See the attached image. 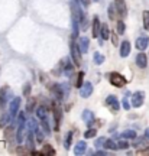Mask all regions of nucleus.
<instances>
[{
    "label": "nucleus",
    "mask_w": 149,
    "mask_h": 156,
    "mask_svg": "<svg viewBox=\"0 0 149 156\" xmlns=\"http://www.w3.org/2000/svg\"><path fill=\"white\" fill-rule=\"evenodd\" d=\"M107 78H109V81H110L111 85H114V87H117V88H122V87H125L127 83V80L122 74L119 73H109V75H107Z\"/></svg>",
    "instance_id": "obj_1"
},
{
    "label": "nucleus",
    "mask_w": 149,
    "mask_h": 156,
    "mask_svg": "<svg viewBox=\"0 0 149 156\" xmlns=\"http://www.w3.org/2000/svg\"><path fill=\"white\" fill-rule=\"evenodd\" d=\"M81 51H80V46H78V42H75L74 39L71 41V58L72 61H74V64L77 65V67H80L81 65Z\"/></svg>",
    "instance_id": "obj_2"
},
{
    "label": "nucleus",
    "mask_w": 149,
    "mask_h": 156,
    "mask_svg": "<svg viewBox=\"0 0 149 156\" xmlns=\"http://www.w3.org/2000/svg\"><path fill=\"white\" fill-rule=\"evenodd\" d=\"M49 90H51V93L55 95V98L58 101L64 100L65 93H64V88H62V85H61V84H49Z\"/></svg>",
    "instance_id": "obj_3"
},
{
    "label": "nucleus",
    "mask_w": 149,
    "mask_h": 156,
    "mask_svg": "<svg viewBox=\"0 0 149 156\" xmlns=\"http://www.w3.org/2000/svg\"><path fill=\"white\" fill-rule=\"evenodd\" d=\"M106 106L110 108L111 113H117L120 110V101L117 100L114 95H109V97L106 98Z\"/></svg>",
    "instance_id": "obj_4"
},
{
    "label": "nucleus",
    "mask_w": 149,
    "mask_h": 156,
    "mask_svg": "<svg viewBox=\"0 0 149 156\" xmlns=\"http://www.w3.org/2000/svg\"><path fill=\"white\" fill-rule=\"evenodd\" d=\"M144 100H145V93L144 91H136L135 94L132 95V106L133 107H140L144 104Z\"/></svg>",
    "instance_id": "obj_5"
},
{
    "label": "nucleus",
    "mask_w": 149,
    "mask_h": 156,
    "mask_svg": "<svg viewBox=\"0 0 149 156\" xmlns=\"http://www.w3.org/2000/svg\"><path fill=\"white\" fill-rule=\"evenodd\" d=\"M114 6H116V10H117V16L125 17L127 15V6L125 3V0H116Z\"/></svg>",
    "instance_id": "obj_6"
},
{
    "label": "nucleus",
    "mask_w": 149,
    "mask_h": 156,
    "mask_svg": "<svg viewBox=\"0 0 149 156\" xmlns=\"http://www.w3.org/2000/svg\"><path fill=\"white\" fill-rule=\"evenodd\" d=\"M93 94V84L89 83V81H85L83 84V87L80 88V95L83 97V98H87L90 95Z\"/></svg>",
    "instance_id": "obj_7"
},
{
    "label": "nucleus",
    "mask_w": 149,
    "mask_h": 156,
    "mask_svg": "<svg viewBox=\"0 0 149 156\" xmlns=\"http://www.w3.org/2000/svg\"><path fill=\"white\" fill-rule=\"evenodd\" d=\"M19 107H20V97H15V98L10 101V114L13 119H15V116L19 113Z\"/></svg>",
    "instance_id": "obj_8"
},
{
    "label": "nucleus",
    "mask_w": 149,
    "mask_h": 156,
    "mask_svg": "<svg viewBox=\"0 0 149 156\" xmlns=\"http://www.w3.org/2000/svg\"><path fill=\"white\" fill-rule=\"evenodd\" d=\"M130 49H132L130 42H129V41H123L120 44V56L122 58H126L127 55H130Z\"/></svg>",
    "instance_id": "obj_9"
},
{
    "label": "nucleus",
    "mask_w": 149,
    "mask_h": 156,
    "mask_svg": "<svg viewBox=\"0 0 149 156\" xmlns=\"http://www.w3.org/2000/svg\"><path fill=\"white\" fill-rule=\"evenodd\" d=\"M89 44H90V41L87 36L78 38V46H80V51H81L83 54H87V52H89Z\"/></svg>",
    "instance_id": "obj_10"
},
{
    "label": "nucleus",
    "mask_w": 149,
    "mask_h": 156,
    "mask_svg": "<svg viewBox=\"0 0 149 156\" xmlns=\"http://www.w3.org/2000/svg\"><path fill=\"white\" fill-rule=\"evenodd\" d=\"M148 45H149L148 36H140V38L136 39V48H138L139 51H145L148 48Z\"/></svg>",
    "instance_id": "obj_11"
},
{
    "label": "nucleus",
    "mask_w": 149,
    "mask_h": 156,
    "mask_svg": "<svg viewBox=\"0 0 149 156\" xmlns=\"http://www.w3.org/2000/svg\"><path fill=\"white\" fill-rule=\"evenodd\" d=\"M136 65L139 68H146L148 67V56L145 55L144 52H140L136 55Z\"/></svg>",
    "instance_id": "obj_12"
},
{
    "label": "nucleus",
    "mask_w": 149,
    "mask_h": 156,
    "mask_svg": "<svg viewBox=\"0 0 149 156\" xmlns=\"http://www.w3.org/2000/svg\"><path fill=\"white\" fill-rule=\"evenodd\" d=\"M85 151H87V143H85L84 140L77 142V145L74 147V153H75V155H84Z\"/></svg>",
    "instance_id": "obj_13"
},
{
    "label": "nucleus",
    "mask_w": 149,
    "mask_h": 156,
    "mask_svg": "<svg viewBox=\"0 0 149 156\" xmlns=\"http://www.w3.org/2000/svg\"><path fill=\"white\" fill-rule=\"evenodd\" d=\"M100 30H101V23H100V19L97 16H94V19H93V36L94 38H99L100 36Z\"/></svg>",
    "instance_id": "obj_14"
},
{
    "label": "nucleus",
    "mask_w": 149,
    "mask_h": 156,
    "mask_svg": "<svg viewBox=\"0 0 149 156\" xmlns=\"http://www.w3.org/2000/svg\"><path fill=\"white\" fill-rule=\"evenodd\" d=\"M62 71H64V74H65L67 77H72V75H74V67H72V64L70 62V59H65V61H64Z\"/></svg>",
    "instance_id": "obj_15"
},
{
    "label": "nucleus",
    "mask_w": 149,
    "mask_h": 156,
    "mask_svg": "<svg viewBox=\"0 0 149 156\" xmlns=\"http://www.w3.org/2000/svg\"><path fill=\"white\" fill-rule=\"evenodd\" d=\"M81 117H83V120L85 123H87V126H91L94 122V113L90 112V110H84L83 114H81Z\"/></svg>",
    "instance_id": "obj_16"
},
{
    "label": "nucleus",
    "mask_w": 149,
    "mask_h": 156,
    "mask_svg": "<svg viewBox=\"0 0 149 156\" xmlns=\"http://www.w3.org/2000/svg\"><path fill=\"white\" fill-rule=\"evenodd\" d=\"M35 137H36V134H35V132H33L32 129H28V136H26V147L28 149H33V140H35Z\"/></svg>",
    "instance_id": "obj_17"
},
{
    "label": "nucleus",
    "mask_w": 149,
    "mask_h": 156,
    "mask_svg": "<svg viewBox=\"0 0 149 156\" xmlns=\"http://www.w3.org/2000/svg\"><path fill=\"white\" fill-rule=\"evenodd\" d=\"M48 114L49 113L46 112V108L45 107H38L36 108V116H38V119L41 120V122H48Z\"/></svg>",
    "instance_id": "obj_18"
},
{
    "label": "nucleus",
    "mask_w": 149,
    "mask_h": 156,
    "mask_svg": "<svg viewBox=\"0 0 149 156\" xmlns=\"http://www.w3.org/2000/svg\"><path fill=\"white\" fill-rule=\"evenodd\" d=\"M12 114H9V113H3V116L0 117V129H3V127H6L9 123L12 122Z\"/></svg>",
    "instance_id": "obj_19"
},
{
    "label": "nucleus",
    "mask_w": 149,
    "mask_h": 156,
    "mask_svg": "<svg viewBox=\"0 0 149 156\" xmlns=\"http://www.w3.org/2000/svg\"><path fill=\"white\" fill-rule=\"evenodd\" d=\"M23 134H25V123H20L19 127H17V133H16V142L17 143H22L23 142Z\"/></svg>",
    "instance_id": "obj_20"
},
{
    "label": "nucleus",
    "mask_w": 149,
    "mask_h": 156,
    "mask_svg": "<svg viewBox=\"0 0 149 156\" xmlns=\"http://www.w3.org/2000/svg\"><path fill=\"white\" fill-rule=\"evenodd\" d=\"M109 36H110V29H109V26L106 23H103L101 25V30H100V38L106 41V39H109Z\"/></svg>",
    "instance_id": "obj_21"
},
{
    "label": "nucleus",
    "mask_w": 149,
    "mask_h": 156,
    "mask_svg": "<svg viewBox=\"0 0 149 156\" xmlns=\"http://www.w3.org/2000/svg\"><path fill=\"white\" fill-rule=\"evenodd\" d=\"M103 147H106V149H110V151H117V149H119V147H117V143L114 142V140H111V139H106Z\"/></svg>",
    "instance_id": "obj_22"
},
{
    "label": "nucleus",
    "mask_w": 149,
    "mask_h": 156,
    "mask_svg": "<svg viewBox=\"0 0 149 156\" xmlns=\"http://www.w3.org/2000/svg\"><path fill=\"white\" fill-rule=\"evenodd\" d=\"M78 28H80V23L75 17H72V39H77L78 38Z\"/></svg>",
    "instance_id": "obj_23"
},
{
    "label": "nucleus",
    "mask_w": 149,
    "mask_h": 156,
    "mask_svg": "<svg viewBox=\"0 0 149 156\" xmlns=\"http://www.w3.org/2000/svg\"><path fill=\"white\" fill-rule=\"evenodd\" d=\"M146 140H148L146 136H145V137H135V139H133V147H140V146H145L146 145Z\"/></svg>",
    "instance_id": "obj_24"
},
{
    "label": "nucleus",
    "mask_w": 149,
    "mask_h": 156,
    "mask_svg": "<svg viewBox=\"0 0 149 156\" xmlns=\"http://www.w3.org/2000/svg\"><path fill=\"white\" fill-rule=\"evenodd\" d=\"M122 139H135L136 137V132L135 130H125L123 133L120 134Z\"/></svg>",
    "instance_id": "obj_25"
},
{
    "label": "nucleus",
    "mask_w": 149,
    "mask_h": 156,
    "mask_svg": "<svg viewBox=\"0 0 149 156\" xmlns=\"http://www.w3.org/2000/svg\"><path fill=\"white\" fill-rule=\"evenodd\" d=\"M39 155H55V149L52 147V146H49V145H46V146H44V149L41 152H38Z\"/></svg>",
    "instance_id": "obj_26"
},
{
    "label": "nucleus",
    "mask_w": 149,
    "mask_h": 156,
    "mask_svg": "<svg viewBox=\"0 0 149 156\" xmlns=\"http://www.w3.org/2000/svg\"><path fill=\"white\" fill-rule=\"evenodd\" d=\"M93 61H94L96 65H101V64L104 62V55H101L100 52H96L94 56H93Z\"/></svg>",
    "instance_id": "obj_27"
},
{
    "label": "nucleus",
    "mask_w": 149,
    "mask_h": 156,
    "mask_svg": "<svg viewBox=\"0 0 149 156\" xmlns=\"http://www.w3.org/2000/svg\"><path fill=\"white\" fill-rule=\"evenodd\" d=\"M83 84H84V73L83 71H80L78 75H77V80H75V87H77V88H81Z\"/></svg>",
    "instance_id": "obj_28"
},
{
    "label": "nucleus",
    "mask_w": 149,
    "mask_h": 156,
    "mask_svg": "<svg viewBox=\"0 0 149 156\" xmlns=\"http://www.w3.org/2000/svg\"><path fill=\"white\" fill-rule=\"evenodd\" d=\"M35 106H36V100L35 98H31L28 101V104H26V108H25V112L26 113H32L35 110Z\"/></svg>",
    "instance_id": "obj_29"
},
{
    "label": "nucleus",
    "mask_w": 149,
    "mask_h": 156,
    "mask_svg": "<svg viewBox=\"0 0 149 156\" xmlns=\"http://www.w3.org/2000/svg\"><path fill=\"white\" fill-rule=\"evenodd\" d=\"M54 117H55V129L58 130L60 129V120H61V112L60 108H54Z\"/></svg>",
    "instance_id": "obj_30"
},
{
    "label": "nucleus",
    "mask_w": 149,
    "mask_h": 156,
    "mask_svg": "<svg viewBox=\"0 0 149 156\" xmlns=\"http://www.w3.org/2000/svg\"><path fill=\"white\" fill-rule=\"evenodd\" d=\"M28 129H32L33 132H38L39 130V126H38V122L35 119H31L28 122Z\"/></svg>",
    "instance_id": "obj_31"
},
{
    "label": "nucleus",
    "mask_w": 149,
    "mask_h": 156,
    "mask_svg": "<svg viewBox=\"0 0 149 156\" xmlns=\"http://www.w3.org/2000/svg\"><path fill=\"white\" fill-rule=\"evenodd\" d=\"M116 13H117L116 6L114 5L109 6V17H110V20H114V19H116Z\"/></svg>",
    "instance_id": "obj_32"
},
{
    "label": "nucleus",
    "mask_w": 149,
    "mask_h": 156,
    "mask_svg": "<svg viewBox=\"0 0 149 156\" xmlns=\"http://www.w3.org/2000/svg\"><path fill=\"white\" fill-rule=\"evenodd\" d=\"M96 134H97V130H96V129H89V130L84 133V137H85V139H93Z\"/></svg>",
    "instance_id": "obj_33"
},
{
    "label": "nucleus",
    "mask_w": 149,
    "mask_h": 156,
    "mask_svg": "<svg viewBox=\"0 0 149 156\" xmlns=\"http://www.w3.org/2000/svg\"><path fill=\"white\" fill-rule=\"evenodd\" d=\"M117 34L119 35H123L125 34V29H126V26H125V22H123V20H119V22H117Z\"/></svg>",
    "instance_id": "obj_34"
},
{
    "label": "nucleus",
    "mask_w": 149,
    "mask_h": 156,
    "mask_svg": "<svg viewBox=\"0 0 149 156\" xmlns=\"http://www.w3.org/2000/svg\"><path fill=\"white\" fill-rule=\"evenodd\" d=\"M71 140H72V132H68V133H67V137H65V143H64L65 149H70V146H71Z\"/></svg>",
    "instance_id": "obj_35"
},
{
    "label": "nucleus",
    "mask_w": 149,
    "mask_h": 156,
    "mask_svg": "<svg viewBox=\"0 0 149 156\" xmlns=\"http://www.w3.org/2000/svg\"><path fill=\"white\" fill-rule=\"evenodd\" d=\"M144 28L148 30L149 29V12L145 10L144 12Z\"/></svg>",
    "instance_id": "obj_36"
},
{
    "label": "nucleus",
    "mask_w": 149,
    "mask_h": 156,
    "mask_svg": "<svg viewBox=\"0 0 149 156\" xmlns=\"http://www.w3.org/2000/svg\"><path fill=\"white\" fill-rule=\"evenodd\" d=\"M117 147L125 151V149H127V147H129V143H127L126 140H119V143H117Z\"/></svg>",
    "instance_id": "obj_37"
},
{
    "label": "nucleus",
    "mask_w": 149,
    "mask_h": 156,
    "mask_svg": "<svg viewBox=\"0 0 149 156\" xmlns=\"http://www.w3.org/2000/svg\"><path fill=\"white\" fill-rule=\"evenodd\" d=\"M41 126L44 127V130H45V133L46 134L51 133V127H49V123L48 122H41Z\"/></svg>",
    "instance_id": "obj_38"
},
{
    "label": "nucleus",
    "mask_w": 149,
    "mask_h": 156,
    "mask_svg": "<svg viewBox=\"0 0 149 156\" xmlns=\"http://www.w3.org/2000/svg\"><path fill=\"white\" fill-rule=\"evenodd\" d=\"M35 134H36V140H38L39 143H41V142H44V133H42V132H41V129H39L38 132H35Z\"/></svg>",
    "instance_id": "obj_39"
},
{
    "label": "nucleus",
    "mask_w": 149,
    "mask_h": 156,
    "mask_svg": "<svg viewBox=\"0 0 149 156\" xmlns=\"http://www.w3.org/2000/svg\"><path fill=\"white\" fill-rule=\"evenodd\" d=\"M122 101H123V108H125V110H130V103H129V100H127V94Z\"/></svg>",
    "instance_id": "obj_40"
},
{
    "label": "nucleus",
    "mask_w": 149,
    "mask_h": 156,
    "mask_svg": "<svg viewBox=\"0 0 149 156\" xmlns=\"http://www.w3.org/2000/svg\"><path fill=\"white\" fill-rule=\"evenodd\" d=\"M13 132H15V126L12 124L10 127H7V129H6V132H5L6 137H10V136H12V133H13Z\"/></svg>",
    "instance_id": "obj_41"
},
{
    "label": "nucleus",
    "mask_w": 149,
    "mask_h": 156,
    "mask_svg": "<svg viewBox=\"0 0 149 156\" xmlns=\"http://www.w3.org/2000/svg\"><path fill=\"white\" fill-rule=\"evenodd\" d=\"M104 137H99V139L96 140V143H94V146H96V147H101V146L104 145Z\"/></svg>",
    "instance_id": "obj_42"
},
{
    "label": "nucleus",
    "mask_w": 149,
    "mask_h": 156,
    "mask_svg": "<svg viewBox=\"0 0 149 156\" xmlns=\"http://www.w3.org/2000/svg\"><path fill=\"white\" fill-rule=\"evenodd\" d=\"M31 94V84H26L25 87H23V95H29Z\"/></svg>",
    "instance_id": "obj_43"
},
{
    "label": "nucleus",
    "mask_w": 149,
    "mask_h": 156,
    "mask_svg": "<svg viewBox=\"0 0 149 156\" xmlns=\"http://www.w3.org/2000/svg\"><path fill=\"white\" fill-rule=\"evenodd\" d=\"M96 155H99V156H106V155H109L107 152L104 151H96Z\"/></svg>",
    "instance_id": "obj_44"
},
{
    "label": "nucleus",
    "mask_w": 149,
    "mask_h": 156,
    "mask_svg": "<svg viewBox=\"0 0 149 156\" xmlns=\"http://www.w3.org/2000/svg\"><path fill=\"white\" fill-rule=\"evenodd\" d=\"M139 155H149V147L148 149H144V151H138Z\"/></svg>",
    "instance_id": "obj_45"
},
{
    "label": "nucleus",
    "mask_w": 149,
    "mask_h": 156,
    "mask_svg": "<svg viewBox=\"0 0 149 156\" xmlns=\"http://www.w3.org/2000/svg\"><path fill=\"white\" fill-rule=\"evenodd\" d=\"M111 39H113V44H114V45H116V46H117V45H119V44H117V35H116V34H113V36H111Z\"/></svg>",
    "instance_id": "obj_46"
},
{
    "label": "nucleus",
    "mask_w": 149,
    "mask_h": 156,
    "mask_svg": "<svg viewBox=\"0 0 149 156\" xmlns=\"http://www.w3.org/2000/svg\"><path fill=\"white\" fill-rule=\"evenodd\" d=\"M145 136H146V137H148V140H149V127L145 130Z\"/></svg>",
    "instance_id": "obj_47"
},
{
    "label": "nucleus",
    "mask_w": 149,
    "mask_h": 156,
    "mask_svg": "<svg viewBox=\"0 0 149 156\" xmlns=\"http://www.w3.org/2000/svg\"><path fill=\"white\" fill-rule=\"evenodd\" d=\"M94 2H99V0H94Z\"/></svg>",
    "instance_id": "obj_48"
}]
</instances>
